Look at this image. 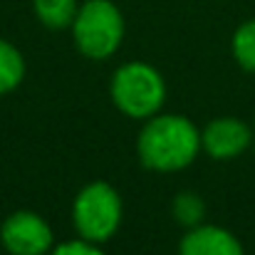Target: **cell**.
I'll list each match as a JSON object with an SVG mask.
<instances>
[{"label":"cell","mask_w":255,"mask_h":255,"mask_svg":"<svg viewBox=\"0 0 255 255\" xmlns=\"http://www.w3.org/2000/svg\"><path fill=\"white\" fill-rule=\"evenodd\" d=\"M171 211H173L176 223H181L186 228H196V226H201V221L206 216V203L196 193H178L173 198Z\"/></svg>","instance_id":"obj_11"},{"label":"cell","mask_w":255,"mask_h":255,"mask_svg":"<svg viewBox=\"0 0 255 255\" xmlns=\"http://www.w3.org/2000/svg\"><path fill=\"white\" fill-rule=\"evenodd\" d=\"M112 99L131 119H151L166 102V85L156 67L127 62L112 77Z\"/></svg>","instance_id":"obj_2"},{"label":"cell","mask_w":255,"mask_h":255,"mask_svg":"<svg viewBox=\"0 0 255 255\" xmlns=\"http://www.w3.org/2000/svg\"><path fill=\"white\" fill-rule=\"evenodd\" d=\"M139 159L151 171H181L201 151V131L178 114H154L136 141Z\"/></svg>","instance_id":"obj_1"},{"label":"cell","mask_w":255,"mask_h":255,"mask_svg":"<svg viewBox=\"0 0 255 255\" xmlns=\"http://www.w3.org/2000/svg\"><path fill=\"white\" fill-rule=\"evenodd\" d=\"M72 221L80 238L89 243L109 241L122 223V198L114 191V186L104 181L87 183L75 198Z\"/></svg>","instance_id":"obj_4"},{"label":"cell","mask_w":255,"mask_h":255,"mask_svg":"<svg viewBox=\"0 0 255 255\" xmlns=\"http://www.w3.org/2000/svg\"><path fill=\"white\" fill-rule=\"evenodd\" d=\"M0 241L10 255H47L52 251V228L32 211H15L0 226Z\"/></svg>","instance_id":"obj_5"},{"label":"cell","mask_w":255,"mask_h":255,"mask_svg":"<svg viewBox=\"0 0 255 255\" xmlns=\"http://www.w3.org/2000/svg\"><path fill=\"white\" fill-rule=\"evenodd\" d=\"M253 131L246 122L233 119V117H221L213 119L203 131H201V146L211 159L226 161L241 156L251 146Z\"/></svg>","instance_id":"obj_6"},{"label":"cell","mask_w":255,"mask_h":255,"mask_svg":"<svg viewBox=\"0 0 255 255\" xmlns=\"http://www.w3.org/2000/svg\"><path fill=\"white\" fill-rule=\"evenodd\" d=\"M25 77V60L15 45L0 40V94L12 92Z\"/></svg>","instance_id":"obj_9"},{"label":"cell","mask_w":255,"mask_h":255,"mask_svg":"<svg viewBox=\"0 0 255 255\" xmlns=\"http://www.w3.org/2000/svg\"><path fill=\"white\" fill-rule=\"evenodd\" d=\"M50 255H104V253L97 248V243H89L85 238H80V241L60 243L57 248L50 251Z\"/></svg>","instance_id":"obj_12"},{"label":"cell","mask_w":255,"mask_h":255,"mask_svg":"<svg viewBox=\"0 0 255 255\" xmlns=\"http://www.w3.org/2000/svg\"><path fill=\"white\" fill-rule=\"evenodd\" d=\"M77 50L89 60L112 57L124 40V17L112 0H87L72 20Z\"/></svg>","instance_id":"obj_3"},{"label":"cell","mask_w":255,"mask_h":255,"mask_svg":"<svg viewBox=\"0 0 255 255\" xmlns=\"http://www.w3.org/2000/svg\"><path fill=\"white\" fill-rule=\"evenodd\" d=\"M231 50H233L236 62H238L246 72H255V20L243 22V25L233 32Z\"/></svg>","instance_id":"obj_10"},{"label":"cell","mask_w":255,"mask_h":255,"mask_svg":"<svg viewBox=\"0 0 255 255\" xmlns=\"http://www.w3.org/2000/svg\"><path fill=\"white\" fill-rule=\"evenodd\" d=\"M178 255H246L241 241L221 226H196L181 238Z\"/></svg>","instance_id":"obj_7"},{"label":"cell","mask_w":255,"mask_h":255,"mask_svg":"<svg viewBox=\"0 0 255 255\" xmlns=\"http://www.w3.org/2000/svg\"><path fill=\"white\" fill-rule=\"evenodd\" d=\"M32 7H35L37 20L52 30L72 25V20L80 10L77 0H32Z\"/></svg>","instance_id":"obj_8"}]
</instances>
